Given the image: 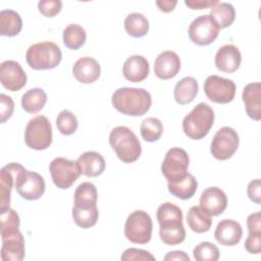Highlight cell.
I'll use <instances>...</instances> for the list:
<instances>
[{
  "instance_id": "6da1fadb",
  "label": "cell",
  "mask_w": 261,
  "mask_h": 261,
  "mask_svg": "<svg viewBox=\"0 0 261 261\" xmlns=\"http://www.w3.org/2000/svg\"><path fill=\"white\" fill-rule=\"evenodd\" d=\"M159 223V236L163 244L174 246L182 243L186 239V229L182 224V211L173 203L165 202L157 209Z\"/></svg>"
},
{
  "instance_id": "2e32d148",
  "label": "cell",
  "mask_w": 261,
  "mask_h": 261,
  "mask_svg": "<svg viewBox=\"0 0 261 261\" xmlns=\"http://www.w3.org/2000/svg\"><path fill=\"white\" fill-rule=\"evenodd\" d=\"M2 261H21L24 258V239L19 230L2 236Z\"/></svg>"
},
{
  "instance_id": "4dcf8cb0",
  "label": "cell",
  "mask_w": 261,
  "mask_h": 261,
  "mask_svg": "<svg viewBox=\"0 0 261 261\" xmlns=\"http://www.w3.org/2000/svg\"><path fill=\"white\" fill-rule=\"evenodd\" d=\"M210 15L219 29H225L232 24L236 18V10L230 3L218 2L210 10Z\"/></svg>"
},
{
  "instance_id": "f546056e",
  "label": "cell",
  "mask_w": 261,
  "mask_h": 261,
  "mask_svg": "<svg viewBox=\"0 0 261 261\" xmlns=\"http://www.w3.org/2000/svg\"><path fill=\"white\" fill-rule=\"evenodd\" d=\"M47 102V95L41 88L27 91L21 97V107L29 113H37L42 110Z\"/></svg>"
},
{
  "instance_id": "d4e9b609",
  "label": "cell",
  "mask_w": 261,
  "mask_h": 261,
  "mask_svg": "<svg viewBox=\"0 0 261 261\" xmlns=\"http://www.w3.org/2000/svg\"><path fill=\"white\" fill-rule=\"evenodd\" d=\"M98 193L94 184L86 181L77 186L73 195L74 207L80 209H91L97 207Z\"/></svg>"
},
{
  "instance_id": "7402d4cb",
  "label": "cell",
  "mask_w": 261,
  "mask_h": 261,
  "mask_svg": "<svg viewBox=\"0 0 261 261\" xmlns=\"http://www.w3.org/2000/svg\"><path fill=\"white\" fill-rule=\"evenodd\" d=\"M149 62L142 55H133L128 57L122 66L123 76L132 83L143 82L149 75Z\"/></svg>"
},
{
  "instance_id": "7a4b0ae2",
  "label": "cell",
  "mask_w": 261,
  "mask_h": 261,
  "mask_svg": "<svg viewBox=\"0 0 261 261\" xmlns=\"http://www.w3.org/2000/svg\"><path fill=\"white\" fill-rule=\"evenodd\" d=\"M113 107L128 116H142L147 113L152 104L151 94L143 88H119L111 98Z\"/></svg>"
},
{
  "instance_id": "277c9868",
  "label": "cell",
  "mask_w": 261,
  "mask_h": 261,
  "mask_svg": "<svg viewBox=\"0 0 261 261\" xmlns=\"http://www.w3.org/2000/svg\"><path fill=\"white\" fill-rule=\"evenodd\" d=\"M214 118L213 109L206 103H199L182 120L185 135L192 140L204 139L210 132Z\"/></svg>"
},
{
  "instance_id": "7bdbcfd3",
  "label": "cell",
  "mask_w": 261,
  "mask_h": 261,
  "mask_svg": "<svg viewBox=\"0 0 261 261\" xmlns=\"http://www.w3.org/2000/svg\"><path fill=\"white\" fill-rule=\"evenodd\" d=\"M247 193H248L249 199L252 202H254L256 204L261 203V182H260V178L253 179L249 182L248 188H247Z\"/></svg>"
},
{
  "instance_id": "cb8c5ba5",
  "label": "cell",
  "mask_w": 261,
  "mask_h": 261,
  "mask_svg": "<svg viewBox=\"0 0 261 261\" xmlns=\"http://www.w3.org/2000/svg\"><path fill=\"white\" fill-rule=\"evenodd\" d=\"M77 162L82 174L88 177H96L101 175L106 166L103 156L95 151H88L83 153L77 158Z\"/></svg>"
},
{
  "instance_id": "ab89813d",
  "label": "cell",
  "mask_w": 261,
  "mask_h": 261,
  "mask_svg": "<svg viewBox=\"0 0 261 261\" xmlns=\"http://www.w3.org/2000/svg\"><path fill=\"white\" fill-rule=\"evenodd\" d=\"M62 2L59 0H41L38 3L39 11L46 17H53L60 12Z\"/></svg>"
},
{
  "instance_id": "f1b7e54d",
  "label": "cell",
  "mask_w": 261,
  "mask_h": 261,
  "mask_svg": "<svg viewBox=\"0 0 261 261\" xmlns=\"http://www.w3.org/2000/svg\"><path fill=\"white\" fill-rule=\"evenodd\" d=\"M1 35L5 37H14L22 29V19L20 15L12 9H4L0 12Z\"/></svg>"
},
{
  "instance_id": "d590c367",
  "label": "cell",
  "mask_w": 261,
  "mask_h": 261,
  "mask_svg": "<svg viewBox=\"0 0 261 261\" xmlns=\"http://www.w3.org/2000/svg\"><path fill=\"white\" fill-rule=\"evenodd\" d=\"M19 216L17 212L10 207L0 211V233L6 236L8 233L19 230Z\"/></svg>"
},
{
  "instance_id": "ee69618b",
  "label": "cell",
  "mask_w": 261,
  "mask_h": 261,
  "mask_svg": "<svg viewBox=\"0 0 261 261\" xmlns=\"http://www.w3.org/2000/svg\"><path fill=\"white\" fill-rule=\"evenodd\" d=\"M218 1L216 0H186L185 4L194 10H202L206 8H212L216 5Z\"/></svg>"
},
{
  "instance_id": "8992f818",
  "label": "cell",
  "mask_w": 261,
  "mask_h": 261,
  "mask_svg": "<svg viewBox=\"0 0 261 261\" xmlns=\"http://www.w3.org/2000/svg\"><path fill=\"white\" fill-rule=\"evenodd\" d=\"M24 142L34 150H45L52 144V126L44 115H38L30 119L24 130Z\"/></svg>"
},
{
  "instance_id": "d6a6232c",
  "label": "cell",
  "mask_w": 261,
  "mask_h": 261,
  "mask_svg": "<svg viewBox=\"0 0 261 261\" xmlns=\"http://www.w3.org/2000/svg\"><path fill=\"white\" fill-rule=\"evenodd\" d=\"M63 43L70 50H77L86 43L87 34L85 29L77 23H70L63 30Z\"/></svg>"
},
{
  "instance_id": "836d02e7",
  "label": "cell",
  "mask_w": 261,
  "mask_h": 261,
  "mask_svg": "<svg viewBox=\"0 0 261 261\" xmlns=\"http://www.w3.org/2000/svg\"><path fill=\"white\" fill-rule=\"evenodd\" d=\"M141 136L146 142H156L163 133V125L160 119L156 117H148L144 119L140 126Z\"/></svg>"
},
{
  "instance_id": "83f0119b",
  "label": "cell",
  "mask_w": 261,
  "mask_h": 261,
  "mask_svg": "<svg viewBox=\"0 0 261 261\" xmlns=\"http://www.w3.org/2000/svg\"><path fill=\"white\" fill-rule=\"evenodd\" d=\"M187 222L193 231L203 233L210 229L212 218L200 206H193L187 214Z\"/></svg>"
},
{
  "instance_id": "7dc6e473",
  "label": "cell",
  "mask_w": 261,
  "mask_h": 261,
  "mask_svg": "<svg viewBox=\"0 0 261 261\" xmlns=\"http://www.w3.org/2000/svg\"><path fill=\"white\" fill-rule=\"evenodd\" d=\"M177 1L176 0H158L156 1V5L159 8V10L163 11V12H170L174 9V7L176 6Z\"/></svg>"
},
{
  "instance_id": "ffe728a7",
  "label": "cell",
  "mask_w": 261,
  "mask_h": 261,
  "mask_svg": "<svg viewBox=\"0 0 261 261\" xmlns=\"http://www.w3.org/2000/svg\"><path fill=\"white\" fill-rule=\"evenodd\" d=\"M72 74L75 80L82 84H92L96 82L101 74L100 64L92 57H81L72 66Z\"/></svg>"
},
{
  "instance_id": "bcb514c9",
  "label": "cell",
  "mask_w": 261,
  "mask_h": 261,
  "mask_svg": "<svg viewBox=\"0 0 261 261\" xmlns=\"http://www.w3.org/2000/svg\"><path fill=\"white\" fill-rule=\"evenodd\" d=\"M165 261H172V260H179V261H190L189 255L184 251H172L168 252L164 258Z\"/></svg>"
},
{
  "instance_id": "4fadbf2b",
  "label": "cell",
  "mask_w": 261,
  "mask_h": 261,
  "mask_svg": "<svg viewBox=\"0 0 261 261\" xmlns=\"http://www.w3.org/2000/svg\"><path fill=\"white\" fill-rule=\"evenodd\" d=\"M204 92L210 101L226 104L234 98L236 84L231 80L212 74L204 82Z\"/></svg>"
},
{
  "instance_id": "5bb4252c",
  "label": "cell",
  "mask_w": 261,
  "mask_h": 261,
  "mask_svg": "<svg viewBox=\"0 0 261 261\" xmlns=\"http://www.w3.org/2000/svg\"><path fill=\"white\" fill-rule=\"evenodd\" d=\"M0 82L5 89L16 92L27 85V74L17 61L5 60L0 65Z\"/></svg>"
},
{
  "instance_id": "4316f807",
  "label": "cell",
  "mask_w": 261,
  "mask_h": 261,
  "mask_svg": "<svg viewBox=\"0 0 261 261\" xmlns=\"http://www.w3.org/2000/svg\"><path fill=\"white\" fill-rule=\"evenodd\" d=\"M167 188L172 196L180 200H189L197 192L198 181L193 174L188 172L187 175L182 178L172 182H168Z\"/></svg>"
},
{
  "instance_id": "1f68e13d",
  "label": "cell",
  "mask_w": 261,
  "mask_h": 261,
  "mask_svg": "<svg viewBox=\"0 0 261 261\" xmlns=\"http://www.w3.org/2000/svg\"><path fill=\"white\" fill-rule=\"evenodd\" d=\"M125 32L133 38H142L147 35L149 31V21L142 14L134 12L128 14L124 19Z\"/></svg>"
},
{
  "instance_id": "5b68a950",
  "label": "cell",
  "mask_w": 261,
  "mask_h": 261,
  "mask_svg": "<svg viewBox=\"0 0 261 261\" xmlns=\"http://www.w3.org/2000/svg\"><path fill=\"white\" fill-rule=\"evenodd\" d=\"M62 59L60 48L53 42L45 41L29 47L25 60L29 66L36 70L55 68Z\"/></svg>"
},
{
  "instance_id": "3957f363",
  "label": "cell",
  "mask_w": 261,
  "mask_h": 261,
  "mask_svg": "<svg viewBox=\"0 0 261 261\" xmlns=\"http://www.w3.org/2000/svg\"><path fill=\"white\" fill-rule=\"evenodd\" d=\"M109 144L123 163H133L139 159L142 147L136 134L127 126L119 125L110 132Z\"/></svg>"
},
{
  "instance_id": "8d00e7d4",
  "label": "cell",
  "mask_w": 261,
  "mask_h": 261,
  "mask_svg": "<svg viewBox=\"0 0 261 261\" xmlns=\"http://www.w3.org/2000/svg\"><path fill=\"white\" fill-rule=\"evenodd\" d=\"M56 126L64 136H70L77 129L79 122L76 116L69 110H62L56 118Z\"/></svg>"
},
{
  "instance_id": "7c38bea8",
  "label": "cell",
  "mask_w": 261,
  "mask_h": 261,
  "mask_svg": "<svg viewBox=\"0 0 261 261\" xmlns=\"http://www.w3.org/2000/svg\"><path fill=\"white\" fill-rule=\"evenodd\" d=\"M219 27L210 14L200 15L195 18L188 30L190 40L199 46H207L213 43L219 34Z\"/></svg>"
},
{
  "instance_id": "b9f144b4",
  "label": "cell",
  "mask_w": 261,
  "mask_h": 261,
  "mask_svg": "<svg viewBox=\"0 0 261 261\" xmlns=\"http://www.w3.org/2000/svg\"><path fill=\"white\" fill-rule=\"evenodd\" d=\"M245 249L250 254H259L261 251V231L249 232L245 242Z\"/></svg>"
},
{
  "instance_id": "52a82bcc",
  "label": "cell",
  "mask_w": 261,
  "mask_h": 261,
  "mask_svg": "<svg viewBox=\"0 0 261 261\" xmlns=\"http://www.w3.org/2000/svg\"><path fill=\"white\" fill-rule=\"evenodd\" d=\"M152 228L153 222L150 215L144 210H136L125 220L124 236L134 244L145 245L152 238Z\"/></svg>"
},
{
  "instance_id": "603a6c76",
  "label": "cell",
  "mask_w": 261,
  "mask_h": 261,
  "mask_svg": "<svg viewBox=\"0 0 261 261\" xmlns=\"http://www.w3.org/2000/svg\"><path fill=\"white\" fill-rule=\"evenodd\" d=\"M242 98L248 116L259 121L261 119V84H248L243 90Z\"/></svg>"
},
{
  "instance_id": "d6986e66",
  "label": "cell",
  "mask_w": 261,
  "mask_h": 261,
  "mask_svg": "<svg viewBox=\"0 0 261 261\" xmlns=\"http://www.w3.org/2000/svg\"><path fill=\"white\" fill-rule=\"evenodd\" d=\"M242 237L243 228L241 224L233 219H222L218 222L214 231L216 242L222 246H236L240 243Z\"/></svg>"
},
{
  "instance_id": "74e56055",
  "label": "cell",
  "mask_w": 261,
  "mask_h": 261,
  "mask_svg": "<svg viewBox=\"0 0 261 261\" xmlns=\"http://www.w3.org/2000/svg\"><path fill=\"white\" fill-rule=\"evenodd\" d=\"M193 256L197 261H217L219 250L213 243L202 242L194 248Z\"/></svg>"
},
{
  "instance_id": "30bf717a",
  "label": "cell",
  "mask_w": 261,
  "mask_h": 261,
  "mask_svg": "<svg viewBox=\"0 0 261 261\" xmlns=\"http://www.w3.org/2000/svg\"><path fill=\"white\" fill-rule=\"evenodd\" d=\"M240 144L239 135L229 126H222L214 135L210 152L217 160H227L237 152Z\"/></svg>"
},
{
  "instance_id": "ac0fdd59",
  "label": "cell",
  "mask_w": 261,
  "mask_h": 261,
  "mask_svg": "<svg viewBox=\"0 0 261 261\" xmlns=\"http://www.w3.org/2000/svg\"><path fill=\"white\" fill-rule=\"evenodd\" d=\"M242 55L239 48L232 44L221 46L215 54V66L226 73L237 71L241 65Z\"/></svg>"
},
{
  "instance_id": "e0dca14e",
  "label": "cell",
  "mask_w": 261,
  "mask_h": 261,
  "mask_svg": "<svg viewBox=\"0 0 261 261\" xmlns=\"http://www.w3.org/2000/svg\"><path fill=\"white\" fill-rule=\"evenodd\" d=\"M180 69V59L173 51L161 52L154 61V73L160 80L174 77Z\"/></svg>"
},
{
  "instance_id": "60d3db41",
  "label": "cell",
  "mask_w": 261,
  "mask_h": 261,
  "mask_svg": "<svg viewBox=\"0 0 261 261\" xmlns=\"http://www.w3.org/2000/svg\"><path fill=\"white\" fill-rule=\"evenodd\" d=\"M0 103H1V106H0V122L4 123L13 114L14 102L11 99V97H9L5 94H1L0 95Z\"/></svg>"
},
{
  "instance_id": "f35d334b",
  "label": "cell",
  "mask_w": 261,
  "mask_h": 261,
  "mask_svg": "<svg viewBox=\"0 0 261 261\" xmlns=\"http://www.w3.org/2000/svg\"><path fill=\"white\" fill-rule=\"evenodd\" d=\"M120 259L122 261H155L156 258L148 251L137 248H128L123 251Z\"/></svg>"
},
{
  "instance_id": "ba28073f",
  "label": "cell",
  "mask_w": 261,
  "mask_h": 261,
  "mask_svg": "<svg viewBox=\"0 0 261 261\" xmlns=\"http://www.w3.org/2000/svg\"><path fill=\"white\" fill-rule=\"evenodd\" d=\"M14 188L22 199L34 201L43 196L46 185L39 173L27 170L21 165L15 175Z\"/></svg>"
},
{
  "instance_id": "e575fe53",
  "label": "cell",
  "mask_w": 261,
  "mask_h": 261,
  "mask_svg": "<svg viewBox=\"0 0 261 261\" xmlns=\"http://www.w3.org/2000/svg\"><path fill=\"white\" fill-rule=\"evenodd\" d=\"M71 215L77 226L82 228H90L97 223L99 211L97 207L91 209H80L73 206Z\"/></svg>"
},
{
  "instance_id": "f6af8a7d",
  "label": "cell",
  "mask_w": 261,
  "mask_h": 261,
  "mask_svg": "<svg viewBox=\"0 0 261 261\" xmlns=\"http://www.w3.org/2000/svg\"><path fill=\"white\" fill-rule=\"evenodd\" d=\"M247 226L249 232L261 231V213L260 211L250 214L247 218Z\"/></svg>"
},
{
  "instance_id": "8fae6325",
  "label": "cell",
  "mask_w": 261,
  "mask_h": 261,
  "mask_svg": "<svg viewBox=\"0 0 261 261\" xmlns=\"http://www.w3.org/2000/svg\"><path fill=\"white\" fill-rule=\"evenodd\" d=\"M189 162V155L184 149L171 148L165 154L161 164V172L168 182L178 180L187 175Z\"/></svg>"
},
{
  "instance_id": "484cf974",
  "label": "cell",
  "mask_w": 261,
  "mask_h": 261,
  "mask_svg": "<svg viewBox=\"0 0 261 261\" xmlns=\"http://www.w3.org/2000/svg\"><path fill=\"white\" fill-rule=\"evenodd\" d=\"M199 91V85L196 79L192 76L182 77L178 81L173 90L174 100L179 105H186L191 103L197 96Z\"/></svg>"
},
{
  "instance_id": "9a60e30c",
  "label": "cell",
  "mask_w": 261,
  "mask_h": 261,
  "mask_svg": "<svg viewBox=\"0 0 261 261\" xmlns=\"http://www.w3.org/2000/svg\"><path fill=\"white\" fill-rule=\"evenodd\" d=\"M227 206L225 193L217 187L204 190L200 197V207L210 216H218L224 212Z\"/></svg>"
},
{
  "instance_id": "44dd1931",
  "label": "cell",
  "mask_w": 261,
  "mask_h": 261,
  "mask_svg": "<svg viewBox=\"0 0 261 261\" xmlns=\"http://www.w3.org/2000/svg\"><path fill=\"white\" fill-rule=\"evenodd\" d=\"M21 164L16 162L8 163L0 171V211L9 208L10 195L14 187L15 175Z\"/></svg>"
},
{
  "instance_id": "9c48e42d",
  "label": "cell",
  "mask_w": 261,
  "mask_h": 261,
  "mask_svg": "<svg viewBox=\"0 0 261 261\" xmlns=\"http://www.w3.org/2000/svg\"><path fill=\"white\" fill-rule=\"evenodd\" d=\"M49 171L54 185L61 190L70 188L82 174L77 160L64 157L54 158L49 165Z\"/></svg>"
}]
</instances>
